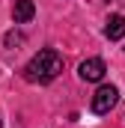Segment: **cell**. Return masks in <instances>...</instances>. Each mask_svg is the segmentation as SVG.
Listing matches in <instances>:
<instances>
[{
  "mask_svg": "<svg viewBox=\"0 0 125 128\" xmlns=\"http://www.w3.org/2000/svg\"><path fill=\"white\" fill-rule=\"evenodd\" d=\"M104 36H107L110 42L125 39V15H110L107 24H104Z\"/></svg>",
  "mask_w": 125,
  "mask_h": 128,
  "instance_id": "277c9868",
  "label": "cell"
},
{
  "mask_svg": "<svg viewBox=\"0 0 125 128\" xmlns=\"http://www.w3.org/2000/svg\"><path fill=\"white\" fill-rule=\"evenodd\" d=\"M0 128H3V122H0Z\"/></svg>",
  "mask_w": 125,
  "mask_h": 128,
  "instance_id": "52a82bcc",
  "label": "cell"
},
{
  "mask_svg": "<svg viewBox=\"0 0 125 128\" xmlns=\"http://www.w3.org/2000/svg\"><path fill=\"white\" fill-rule=\"evenodd\" d=\"M116 101H119V90H116L113 84H104V86H98V90H95L92 104H90V107H92V113L101 116V113H110Z\"/></svg>",
  "mask_w": 125,
  "mask_h": 128,
  "instance_id": "7a4b0ae2",
  "label": "cell"
},
{
  "mask_svg": "<svg viewBox=\"0 0 125 128\" xmlns=\"http://www.w3.org/2000/svg\"><path fill=\"white\" fill-rule=\"evenodd\" d=\"M60 72H62V57L54 48H42L30 63L24 66V78L33 80V84H51Z\"/></svg>",
  "mask_w": 125,
  "mask_h": 128,
  "instance_id": "6da1fadb",
  "label": "cell"
},
{
  "mask_svg": "<svg viewBox=\"0 0 125 128\" xmlns=\"http://www.w3.org/2000/svg\"><path fill=\"white\" fill-rule=\"evenodd\" d=\"M104 72H107V66H104V60H98V57H92V60H84V63L78 66V74L84 78V80H101L104 78Z\"/></svg>",
  "mask_w": 125,
  "mask_h": 128,
  "instance_id": "3957f363",
  "label": "cell"
},
{
  "mask_svg": "<svg viewBox=\"0 0 125 128\" xmlns=\"http://www.w3.org/2000/svg\"><path fill=\"white\" fill-rule=\"evenodd\" d=\"M33 15H36L33 0H15V6H12V18H15V24H27Z\"/></svg>",
  "mask_w": 125,
  "mask_h": 128,
  "instance_id": "5b68a950",
  "label": "cell"
},
{
  "mask_svg": "<svg viewBox=\"0 0 125 128\" xmlns=\"http://www.w3.org/2000/svg\"><path fill=\"white\" fill-rule=\"evenodd\" d=\"M15 45H24V33H6V48H15Z\"/></svg>",
  "mask_w": 125,
  "mask_h": 128,
  "instance_id": "8992f818",
  "label": "cell"
}]
</instances>
